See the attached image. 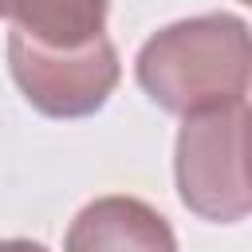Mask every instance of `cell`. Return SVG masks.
<instances>
[{
  "label": "cell",
  "instance_id": "cell-5",
  "mask_svg": "<svg viewBox=\"0 0 252 252\" xmlns=\"http://www.w3.org/2000/svg\"><path fill=\"white\" fill-rule=\"evenodd\" d=\"M4 16L32 43L75 51L106 35L110 0H4Z\"/></svg>",
  "mask_w": 252,
  "mask_h": 252
},
{
  "label": "cell",
  "instance_id": "cell-3",
  "mask_svg": "<svg viewBox=\"0 0 252 252\" xmlns=\"http://www.w3.org/2000/svg\"><path fill=\"white\" fill-rule=\"evenodd\" d=\"M8 71L24 98L47 118H87L102 110L122 75L118 51L106 35L87 47L59 51L16 32H8Z\"/></svg>",
  "mask_w": 252,
  "mask_h": 252
},
{
  "label": "cell",
  "instance_id": "cell-2",
  "mask_svg": "<svg viewBox=\"0 0 252 252\" xmlns=\"http://www.w3.org/2000/svg\"><path fill=\"white\" fill-rule=\"evenodd\" d=\"M177 197L189 213L213 224H232L252 213V106H220L193 114L173 146Z\"/></svg>",
  "mask_w": 252,
  "mask_h": 252
},
{
  "label": "cell",
  "instance_id": "cell-7",
  "mask_svg": "<svg viewBox=\"0 0 252 252\" xmlns=\"http://www.w3.org/2000/svg\"><path fill=\"white\" fill-rule=\"evenodd\" d=\"M240 4H248V8H252V0H240Z\"/></svg>",
  "mask_w": 252,
  "mask_h": 252
},
{
  "label": "cell",
  "instance_id": "cell-1",
  "mask_svg": "<svg viewBox=\"0 0 252 252\" xmlns=\"http://www.w3.org/2000/svg\"><path fill=\"white\" fill-rule=\"evenodd\" d=\"M146 98L193 118L244 102L252 91V28L232 12H205L154 32L134 59Z\"/></svg>",
  "mask_w": 252,
  "mask_h": 252
},
{
  "label": "cell",
  "instance_id": "cell-6",
  "mask_svg": "<svg viewBox=\"0 0 252 252\" xmlns=\"http://www.w3.org/2000/svg\"><path fill=\"white\" fill-rule=\"evenodd\" d=\"M0 252H47L43 244H35V240H4V248Z\"/></svg>",
  "mask_w": 252,
  "mask_h": 252
},
{
  "label": "cell",
  "instance_id": "cell-4",
  "mask_svg": "<svg viewBox=\"0 0 252 252\" xmlns=\"http://www.w3.org/2000/svg\"><path fill=\"white\" fill-rule=\"evenodd\" d=\"M63 252H177V236L154 205L110 193L75 213Z\"/></svg>",
  "mask_w": 252,
  "mask_h": 252
}]
</instances>
